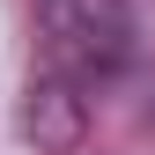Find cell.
Wrapping results in <instances>:
<instances>
[{
	"instance_id": "obj_1",
	"label": "cell",
	"mask_w": 155,
	"mask_h": 155,
	"mask_svg": "<svg viewBox=\"0 0 155 155\" xmlns=\"http://www.w3.org/2000/svg\"><path fill=\"white\" fill-rule=\"evenodd\" d=\"M37 30H45V67H59L81 89L126 81L140 59L133 0H37Z\"/></svg>"
},
{
	"instance_id": "obj_2",
	"label": "cell",
	"mask_w": 155,
	"mask_h": 155,
	"mask_svg": "<svg viewBox=\"0 0 155 155\" xmlns=\"http://www.w3.org/2000/svg\"><path fill=\"white\" fill-rule=\"evenodd\" d=\"M22 133L37 148H52V155H74L89 140V89L67 81L59 67L30 74V89H22Z\"/></svg>"
}]
</instances>
